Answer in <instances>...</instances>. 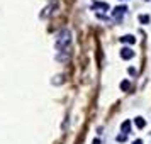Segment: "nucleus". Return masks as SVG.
Wrapping results in <instances>:
<instances>
[{
	"instance_id": "obj_1",
	"label": "nucleus",
	"mask_w": 151,
	"mask_h": 144,
	"mask_svg": "<svg viewBox=\"0 0 151 144\" xmlns=\"http://www.w3.org/2000/svg\"><path fill=\"white\" fill-rule=\"evenodd\" d=\"M71 42V34L70 31H66V29H63L60 34L56 36V48L58 49H66L70 46Z\"/></svg>"
},
{
	"instance_id": "obj_2",
	"label": "nucleus",
	"mask_w": 151,
	"mask_h": 144,
	"mask_svg": "<svg viewBox=\"0 0 151 144\" xmlns=\"http://www.w3.org/2000/svg\"><path fill=\"white\" fill-rule=\"evenodd\" d=\"M121 56L124 58V59H129V58L134 56V53H132L129 48H126V49H122V53H121Z\"/></svg>"
},
{
	"instance_id": "obj_3",
	"label": "nucleus",
	"mask_w": 151,
	"mask_h": 144,
	"mask_svg": "<svg viewBox=\"0 0 151 144\" xmlns=\"http://www.w3.org/2000/svg\"><path fill=\"white\" fill-rule=\"evenodd\" d=\"M126 10H127L126 7H117V9L114 10V17H116V19H121V15L126 12Z\"/></svg>"
},
{
	"instance_id": "obj_4",
	"label": "nucleus",
	"mask_w": 151,
	"mask_h": 144,
	"mask_svg": "<svg viewBox=\"0 0 151 144\" xmlns=\"http://www.w3.org/2000/svg\"><path fill=\"white\" fill-rule=\"evenodd\" d=\"M134 41H136V39L132 38V36H124V38H122V42H129V44H132Z\"/></svg>"
},
{
	"instance_id": "obj_5",
	"label": "nucleus",
	"mask_w": 151,
	"mask_h": 144,
	"mask_svg": "<svg viewBox=\"0 0 151 144\" xmlns=\"http://www.w3.org/2000/svg\"><path fill=\"white\" fill-rule=\"evenodd\" d=\"M136 125H138L139 129H141V127H144V120H143V119H136Z\"/></svg>"
},
{
	"instance_id": "obj_6",
	"label": "nucleus",
	"mask_w": 151,
	"mask_h": 144,
	"mask_svg": "<svg viewBox=\"0 0 151 144\" xmlns=\"http://www.w3.org/2000/svg\"><path fill=\"white\" fill-rule=\"evenodd\" d=\"M121 88H122V90H127V88H129V81H122Z\"/></svg>"
},
{
	"instance_id": "obj_7",
	"label": "nucleus",
	"mask_w": 151,
	"mask_h": 144,
	"mask_svg": "<svg viewBox=\"0 0 151 144\" xmlns=\"http://www.w3.org/2000/svg\"><path fill=\"white\" fill-rule=\"evenodd\" d=\"M139 20H141V22H144V24H146V22H148V15H141V17H139Z\"/></svg>"
},
{
	"instance_id": "obj_8",
	"label": "nucleus",
	"mask_w": 151,
	"mask_h": 144,
	"mask_svg": "<svg viewBox=\"0 0 151 144\" xmlns=\"http://www.w3.org/2000/svg\"><path fill=\"white\" fill-rule=\"evenodd\" d=\"M122 129H124V131H129V122H124V124H122Z\"/></svg>"
},
{
	"instance_id": "obj_9",
	"label": "nucleus",
	"mask_w": 151,
	"mask_h": 144,
	"mask_svg": "<svg viewBox=\"0 0 151 144\" xmlns=\"http://www.w3.org/2000/svg\"><path fill=\"white\" fill-rule=\"evenodd\" d=\"M93 144H100V141H97V139H95V141H93Z\"/></svg>"
},
{
	"instance_id": "obj_10",
	"label": "nucleus",
	"mask_w": 151,
	"mask_h": 144,
	"mask_svg": "<svg viewBox=\"0 0 151 144\" xmlns=\"http://www.w3.org/2000/svg\"><path fill=\"white\" fill-rule=\"evenodd\" d=\"M134 144H143V143H141V141H136V143H134Z\"/></svg>"
}]
</instances>
